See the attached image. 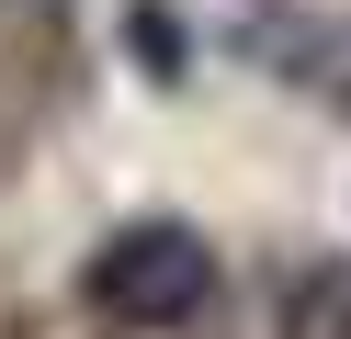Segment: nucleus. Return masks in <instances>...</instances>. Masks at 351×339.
<instances>
[{"mask_svg":"<svg viewBox=\"0 0 351 339\" xmlns=\"http://www.w3.org/2000/svg\"><path fill=\"white\" fill-rule=\"evenodd\" d=\"M283 339H351V271L340 260H306L283 283Z\"/></svg>","mask_w":351,"mask_h":339,"instance_id":"7ed1b4c3","label":"nucleus"},{"mask_svg":"<svg viewBox=\"0 0 351 339\" xmlns=\"http://www.w3.org/2000/svg\"><path fill=\"white\" fill-rule=\"evenodd\" d=\"M91 305L114 328H193L215 305V249L193 226H125L91 260Z\"/></svg>","mask_w":351,"mask_h":339,"instance_id":"f257e3e1","label":"nucleus"},{"mask_svg":"<svg viewBox=\"0 0 351 339\" xmlns=\"http://www.w3.org/2000/svg\"><path fill=\"white\" fill-rule=\"evenodd\" d=\"M238 57L272 68L283 90H306L317 113H340L351 125V23L340 12H295V0H261V12H238Z\"/></svg>","mask_w":351,"mask_h":339,"instance_id":"f03ea898","label":"nucleus"}]
</instances>
